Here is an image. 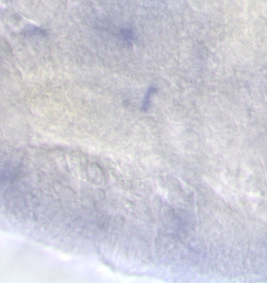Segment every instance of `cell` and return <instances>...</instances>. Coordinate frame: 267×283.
Masks as SVG:
<instances>
[{
  "label": "cell",
  "mask_w": 267,
  "mask_h": 283,
  "mask_svg": "<svg viewBox=\"0 0 267 283\" xmlns=\"http://www.w3.org/2000/svg\"><path fill=\"white\" fill-rule=\"evenodd\" d=\"M156 91V89L154 88H151L148 90V93L145 94V101H144V108L146 109V107H148V103L150 101V98H151V94H153L154 92Z\"/></svg>",
  "instance_id": "obj_1"
}]
</instances>
